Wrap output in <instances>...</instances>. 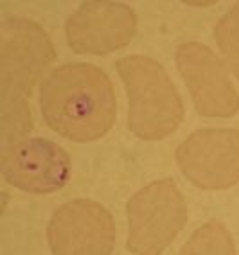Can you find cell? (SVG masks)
Segmentation results:
<instances>
[{"mask_svg":"<svg viewBox=\"0 0 239 255\" xmlns=\"http://www.w3.org/2000/svg\"><path fill=\"white\" fill-rule=\"evenodd\" d=\"M43 121L72 142H94L110 131L117 99L110 78L90 63H67L52 70L40 88Z\"/></svg>","mask_w":239,"mask_h":255,"instance_id":"6da1fadb","label":"cell"},{"mask_svg":"<svg viewBox=\"0 0 239 255\" xmlns=\"http://www.w3.org/2000/svg\"><path fill=\"white\" fill-rule=\"evenodd\" d=\"M51 38L36 22L9 18L0 27V87L2 135L5 142L31 129L27 97L45 69L54 61Z\"/></svg>","mask_w":239,"mask_h":255,"instance_id":"7a4b0ae2","label":"cell"},{"mask_svg":"<svg viewBox=\"0 0 239 255\" xmlns=\"http://www.w3.org/2000/svg\"><path fill=\"white\" fill-rule=\"evenodd\" d=\"M128 94V128L147 142L162 140L184 121V103L169 74L147 56H126L117 61Z\"/></svg>","mask_w":239,"mask_h":255,"instance_id":"3957f363","label":"cell"},{"mask_svg":"<svg viewBox=\"0 0 239 255\" xmlns=\"http://www.w3.org/2000/svg\"><path fill=\"white\" fill-rule=\"evenodd\" d=\"M128 250L133 255H162L187 223V203L171 178L156 180L129 198Z\"/></svg>","mask_w":239,"mask_h":255,"instance_id":"277c9868","label":"cell"},{"mask_svg":"<svg viewBox=\"0 0 239 255\" xmlns=\"http://www.w3.org/2000/svg\"><path fill=\"white\" fill-rule=\"evenodd\" d=\"M180 171L198 189L221 191L239 183V131L207 128L189 135L176 149Z\"/></svg>","mask_w":239,"mask_h":255,"instance_id":"5b68a950","label":"cell"},{"mask_svg":"<svg viewBox=\"0 0 239 255\" xmlns=\"http://www.w3.org/2000/svg\"><path fill=\"white\" fill-rule=\"evenodd\" d=\"M52 255H112L115 223L108 209L92 200L67 201L47 227Z\"/></svg>","mask_w":239,"mask_h":255,"instance_id":"8992f818","label":"cell"},{"mask_svg":"<svg viewBox=\"0 0 239 255\" xmlns=\"http://www.w3.org/2000/svg\"><path fill=\"white\" fill-rule=\"evenodd\" d=\"M175 59L198 114L203 117H232L238 114L239 92L230 83L225 63L207 45L198 41L182 43Z\"/></svg>","mask_w":239,"mask_h":255,"instance_id":"52a82bcc","label":"cell"},{"mask_svg":"<svg viewBox=\"0 0 239 255\" xmlns=\"http://www.w3.org/2000/svg\"><path fill=\"white\" fill-rule=\"evenodd\" d=\"M2 176L7 183L31 194H51L70 178V156L47 138H23L2 153Z\"/></svg>","mask_w":239,"mask_h":255,"instance_id":"ba28073f","label":"cell"},{"mask_svg":"<svg viewBox=\"0 0 239 255\" xmlns=\"http://www.w3.org/2000/svg\"><path fill=\"white\" fill-rule=\"evenodd\" d=\"M69 47L78 54H110L137 32V14L120 2H83L65 25Z\"/></svg>","mask_w":239,"mask_h":255,"instance_id":"9c48e42d","label":"cell"},{"mask_svg":"<svg viewBox=\"0 0 239 255\" xmlns=\"http://www.w3.org/2000/svg\"><path fill=\"white\" fill-rule=\"evenodd\" d=\"M178 255H236V246L225 225L209 221L189 237Z\"/></svg>","mask_w":239,"mask_h":255,"instance_id":"30bf717a","label":"cell"},{"mask_svg":"<svg viewBox=\"0 0 239 255\" xmlns=\"http://www.w3.org/2000/svg\"><path fill=\"white\" fill-rule=\"evenodd\" d=\"M214 38L229 69L239 79V2L221 16L214 29Z\"/></svg>","mask_w":239,"mask_h":255,"instance_id":"8fae6325","label":"cell"}]
</instances>
